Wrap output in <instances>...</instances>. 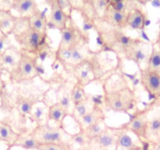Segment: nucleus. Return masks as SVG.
I'll return each instance as SVG.
<instances>
[{"label":"nucleus","mask_w":160,"mask_h":150,"mask_svg":"<svg viewBox=\"0 0 160 150\" xmlns=\"http://www.w3.org/2000/svg\"><path fill=\"white\" fill-rule=\"evenodd\" d=\"M122 66L117 67L101 83L102 99L108 110L129 113L138 107L139 98L125 77Z\"/></svg>","instance_id":"f257e3e1"},{"label":"nucleus","mask_w":160,"mask_h":150,"mask_svg":"<svg viewBox=\"0 0 160 150\" xmlns=\"http://www.w3.org/2000/svg\"><path fill=\"white\" fill-rule=\"evenodd\" d=\"M20 50L35 56L38 59L55 56L56 49L50 46L48 32L42 33L33 29L28 17H17L15 28L12 33Z\"/></svg>","instance_id":"f03ea898"},{"label":"nucleus","mask_w":160,"mask_h":150,"mask_svg":"<svg viewBox=\"0 0 160 150\" xmlns=\"http://www.w3.org/2000/svg\"><path fill=\"white\" fill-rule=\"evenodd\" d=\"M92 28L96 31L100 45L98 52H112L117 59L123 60L131 47L142 40L141 38H133L123 32V30L109 26L101 20L94 22Z\"/></svg>","instance_id":"7ed1b4c3"},{"label":"nucleus","mask_w":160,"mask_h":150,"mask_svg":"<svg viewBox=\"0 0 160 150\" xmlns=\"http://www.w3.org/2000/svg\"><path fill=\"white\" fill-rule=\"evenodd\" d=\"M31 134L39 144H56L74 149L72 134L67 132L65 128L51 126L49 123L36 125L31 130Z\"/></svg>","instance_id":"20e7f679"},{"label":"nucleus","mask_w":160,"mask_h":150,"mask_svg":"<svg viewBox=\"0 0 160 150\" xmlns=\"http://www.w3.org/2000/svg\"><path fill=\"white\" fill-rule=\"evenodd\" d=\"M38 61L35 56L21 50V57L17 67L9 73V81L14 84H20L40 76L42 70Z\"/></svg>","instance_id":"39448f33"},{"label":"nucleus","mask_w":160,"mask_h":150,"mask_svg":"<svg viewBox=\"0 0 160 150\" xmlns=\"http://www.w3.org/2000/svg\"><path fill=\"white\" fill-rule=\"evenodd\" d=\"M160 105V100L153 99L143 109L136 108L131 113L129 121L121 125L128 132H132L138 138L140 143L145 142V133L148 124L149 114L156 107Z\"/></svg>","instance_id":"423d86ee"},{"label":"nucleus","mask_w":160,"mask_h":150,"mask_svg":"<svg viewBox=\"0 0 160 150\" xmlns=\"http://www.w3.org/2000/svg\"><path fill=\"white\" fill-rule=\"evenodd\" d=\"M59 32L61 34V38L56 50L70 51L79 42L89 38L88 33L81 29L73 20V17L70 19L67 27Z\"/></svg>","instance_id":"0eeeda50"},{"label":"nucleus","mask_w":160,"mask_h":150,"mask_svg":"<svg viewBox=\"0 0 160 150\" xmlns=\"http://www.w3.org/2000/svg\"><path fill=\"white\" fill-rule=\"evenodd\" d=\"M120 131V126L114 128L108 125L102 133L89 141L84 150H116L117 138Z\"/></svg>","instance_id":"6e6552de"},{"label":"nucleus","mask_w":160,"mask_h":150,"mask_svg":"<svg viewBox=\"0 0 160 150\" xmlns=\"http://www.w3.org/2000/svg\"><path fill=\"white\" fill-rule=\"evenodd\" d=\"M111 0H88L78 12L84 20V24L92 28L95 20L102 18Z\"/></svg>","instance_id":"1a4fd4ad"},{"label":"nucleus","mask_w":160,"mask_h":150,"mask_svg":"<svg viewBox=\"0 0 160 150\" xmlns=\"http://www.w3.org/2000/svg\"><path fill=\"white\" fill-rule=\"evenodd\" d=\"M140 82L144 90L153 99L160 100V71L140 68Z\"/></svg>","instance_id":"9d476101"},{"label":"nucleus","mask_w":160,"mask_h":150,"mask_svg":"<svg viewBox=\"0 0 160 150\" xmlns=\"http://www.w3.org/2000/svg\"><path fill=\"white\" fill-rule=\"evenodd\" d=\"M45 2L50 8L49 14L47 16L48 29H56L61 31L67 27L72 16L62 10L57 0H45Z\"/></svg>","instance_id":"9b49d317"},{"label":"nucleus","mask_w":160,"mask_h":150,"mask_svg":"<svg viewBox=\"0 0 160 150\" xmlns=\"http://www.w3.org/2000/svg\"><path fill=\"white\" fill-rule=\"evenodd\" d=\"M89 42L90 37L81 41L72 48L70 52V57L66 67L63 68L64 70H67L68 73H70L75 66L82 61L90 59L93 56L95 51L91 49L89 47Z\"/></svg>","instance_id":"f8f14e48"},{"label":"nucleus","mask_w":160,"mask_h":150,"mask_svg":"<svg viewBox=\"0 0 160 150\" xmlns=\"http://www.w3.org/2000/svg\"><path fill=\"white\" fill-rule=\"evenodd\" d=\"M148 22V15L145 11L138 4L133 2L128 9V28L133 30L143 31Z\"/></svg>","instance_id":"ddd939ff"},{"label":"nucleus","mask_w":160,"mask_h":150,"mask_svg":"<svg viewBox=\"0 0 160 150\" xmlns=\"http://www.w3.org/2000/svg\"><path fill=\"white\" fill-rule=\"evenodd\" d=\"M151 51L152 49L150 50L149 44L142 39L141 42L131 47V49L128 52L125 56L124 59L133 61L137 64L138 69H140L142 68V63H145L146 65Z\"/></svg>","instance_id":"4468645a"},{"label":"nucleus","mask_w":160,"mask_h":150,"mask_svg":"<svg viewBox=\"0 0 160 150\" xmlns=\"http://www.w3.org/2000/svg\"><path fill=\"white\" fill-rule=\"evenodd\" d=\"M70 73H73L76 82L85 88L90 83L95 81V74L90 59L84 60L75 66Z\"/></svg>","instance_id":"2eb2a0df"},{"label":"nucleus","mask_w":160,"mask_h":150,"mask_svg":"<svg viewBox=\"0 0 160 150\" xmlns=\"http://www.w3.org/2000/svg\"><path fill=\"white\" fill-rule=\"evenodd\" d=\"M21 57V50L14 45L0 54V70L9 73L17 67Z\"/></svg>","instance_id":"dca6fc26"},{"label":"nucleus","mask_w":160,"mask_h":150,"mask_svg":"<svg viewBox=\"0 0 160 150\" xmlns=\"http://www.w3.org/2000/svg\"><path fill=\"white\" fill-rule=\"evenodd\" d=\"M100 20L112 28L124 30L128 28V11L117 10L109 6Z\"/></svg>","instance_id":"f3484780"},{"label":"nucleus","mask_w":160,"mask_h":150,"mask_svg":"<svg viewBox=\"0 0 160 150\" xmlns=\"http://www.w3.org/2000/svg\"><path fill=\"white\" fill-rule=\"evenodd\" d=\"M10 10L15 11L18 14L17 17L31 18L40 11V9L36 0H17L12 2Z\"/></svg>","instance_id":"a211bd4d"},{"label":"nucleus","mask_w":160,"mask_h":150,"mask_svg":"<svg viewBox=\"0 0 160 150\" xmlns=\"http://www.w3.org/2000/svg\"><path fill=\"white\" fill-rule=\"evenodd\" d=\"M41 101H42V99L36 95H30L28 96H23L19 95L16 98L14 106L20 117L25 119L27 117L30 116L33 106Z\"/></svg>","instance_id":"6ab92c4d"},{"label":"nucleus","mask_w":160,"mask_h":150,"mask_svg":"<svg viewBox=\"0 0 160 150\" xmlns=\"http://www.w3.org/2000/svg\"><path fill=\"white\" fill-rule=\"evenodd\" d=\"M102 119H106V114L99 104L95 102L93 107L76 123L78 124L79 131H82Z\"/></svg>","instance_id":"aec40b11"},{"label":"nucleus","mask_w":160,"mask_h":150,"mask_svg":"<svg viewBox=\"0 0 160 150\" xmlns=\"http://www.w3.org/2000/svg\"><path fill=\"white\" fill-rule=\"evenodd\" d=\"M17 19V16L14 15L10 9H0V31L5 35H12Z\"/></svg>","instance_id":"412c9836"},{"label":"nucleus","mask_w":160,"mask_h":150,"mask_svg":"<svg viewBox=\"0 0 160 150\" xmlns=\"http://www.w3.org/2000/svg\"><path fill=\"white\" fill-rule=\"evenodd\" d=\"M68 116H70L68 112L59 102H55L48 106V123L50 121H53L56 123V126L65 128L64 120Z\"/></svg>","instance_id":"4be33fe9"},{"label":"nucleus","mask_w":160,"mask_h":150,"mask_svg":"<svg viewBox=\"0 0 160 150\" xmlns=\"http://www.w3.org/2000/svg\"><path fill=\"white\" fill-rule=\"evenodd\" d=\"M160 140V115L149 117L147 124L145 142L150 145L159 142Z\"/></svg>","instance_id":"5701e85b"},{"label":"nucleus","mask_w":160,"mask_h":150,"mask_svg":"<svg viewBox=\"0 0 160 150\" xmlns=\"http://www.w3.org/2000/svg\"><path fill=\"white\" fill-rule=\"evenodd\" d=\"M20 133L16 131L12 125L6 120H0V141L4 142L9 148L13 147L18 139Z\"/></svg>","instance_id":"b1692460"},{"label":"nucleus","mask_w":160,"mask_h":150,"mask_svg":"<svg viewBox=\"0 0 160 150\" xmlns=\"http://www.w3.org/2000/svg\"><path fill=\"white\" fill-rule=\"evenodd\" d=\"M48 106L42 100L33 106L29 118L31 121L34 122L36 125L48 123Z\"/></svg>","instance_id":"393cba45"},{"label":"nucleus","mask_w":160,"mask_h":150,"mask_svg":"<svg viewBox=\"0 0 160 150\" xmlns=\"http://www.w3.org/2000/svg\"><path fill=\"white\" fill-rule=\"evenodd\" d=\"M71 89L72 88H70L69 85L61 86L57 92V101L56 102H59L65 108L70 117L74 107L71 100Z\"/></svg>","instance_id":"a878e982"},{"label":"nucleus","mask_w":160,"mask_h":150,"mask_svg":"<svg viewBox=\"0 0 160 150\" xmlns=\"http://www.w3.org/2000/svg\"><path fill=\"white\" fill-rule=\"evenodd\" d=\"M40 144L31 134V131L28 129L20 133L18 139L15 142L13 146H18L24 149L38 150Z\"/></svg>","instance_id":"bb28decb"},{"label":"nucleus","mask_w":160,"mask_h":150,"mask_svg":"<svg viewBox=\"0 0 160 150\" xmlns=\"http://www.w3.org/2000/svg\"><path fill=\"white\" fill-rule=\"evenodd\" d=\"M96 102H95V100H93V98H89L88 97L87 99H85L84 101H83L82 102L79 103V104L74 106L73 109V112H72L70 117L74 120V121L78 122L95 105V103Z\"/></svg>","instance_id":"cd10ccee"},{"label":"nucleus","mask_w":160,"mask_h":150,"mask_svg":"<svg viewBox=\"0 0 160 150\" xmlns=\"http://www.w3.org/2000/svg\"><path fill=\"white\" fill-rule=\"evenodd\" d=\"M29 19L30 25L33 29L42 33L48 32V20L45 12L40 10Z\"/></svg>","instance_id":"c85d7f7f"},{"label":"nucleus","mask_w":160,"mask_h":150,"mask_svg":"<svg viewBox=\"0 0 160 150\" xmlns=\"http://www.w3.org/2000/svg\"><path fill=\"white\" fill-rule=\"evenodd\" d=\"M139 144H141L140 142L138 143L133 140L132 138L128 134V131L121 127V131L117 138L116 150H130Z\"/></svg>","instance_id":"c756f323"},{"label":"nucleus","mask_w":160,"mask_h":150,"mask_svg":"<svg viewBox=\"0 0 160 150\" xmlns=\"http://www.w3.org/2000/svg\"><path fill=\"white\" fill-rule=\"evenodd\" d=\"M107 127L108 124L106 122V119H102V120H98L96 123H93V124L88 127V128H85L84 130H82V131L84 133V134L87 136L89 140H91V139H92L93 138L96 137L98 134L102 133L103 131L106 129Z\"/></svg>","instance_id":"7c9ffc66"},{"label":"nucleus","mask_w":160,"mask_h":150,"mask_svg":"<svg viewBox=\"0 0 160 150\" xmlns=\"http://www.w3.org/2000/svg\"><path fill=\"white\" fill-rule=\"evenodd\" d=\"M88 97V95L84 91V88L80 85L78 83L75 82L71 89V100L73 106L82 102L83 101L87 99Z\"/></svg>","instance_id":"2f4dec72"},{"label":"nucleus","mask_w":160,"mask_h":150,"mask_svg":"<svg viewBox=\"0 0 160 150\" xmlns=\"http://www.w3.org/2000/svg\"><path fill=\"white\" fill-rule=\"evenodd\" d=\"M145 68L160 71V51L154 45H152V47L151 53H150Z\"/></svg>","instance_id":"473e14b6"},{"label":"nucleus","mask_w":160,"mask_h":150,"mask_svg":"<svg viewBox=\"0 0 160 150\" xmlns=\"http://www.w3.org/2000/svg\"><path fill=\"white\" fill-rule=\"evenodd\" d=\"M89 139L88 138L87 136L84 134L82 131H79L77 134H72V142H73V145H77L78 148L77 150H84L87 145H88Z\"/></svg>","instance_id":"72a5a7b5"},{"label":"nucleus","mask_w":160,"mask_h":150,"mask_svg":"<svg viewBox=\"0 0 160 150\" xmlns=\"http://www.w3.org/2000/svg\"><path fill=\"white\" fill-rule=\"evenodd\" d=\"M38 150H73L72 148H67L56 144H40Z\"/></svg>","instance_id":"f704fd0d"},{"label":"nucleus","mask_w":160,"mask_h":150,"mask_svg":"<svg viewBox=\"0 0 160 150\" xmlns=\"http://www.w3.org/2000/svg\"><path fill=\"white\" fill-rule=\"evenodd\" d=\"M11 45H12V43L9 36L5 35V34L0 36V54H2Z\"/></svg>","instance_id":"c9c22d12"},{"label":"nucleus","mask_w":160,"mask_h":150,"mask_svg":"<svg viewBox=\"0 0 160 150\" xmlns=\"http://www.w3.org/2000/svg\"><path fill=\"white\" fill-rule=\"evenodd\" d=\"M71 5L72 8H73V11H77L79 12L81 9H82L83 6L87 2L88 0H67Z\"/></svg>","instance_id":"e433bc0d"},{"label":"nucleus","mask_w":160,"mask_h":150,"mask_svg":"<svg viewBox=\"0 0 160 150\" xmlns=\"http://www.w3.org/2000/svg\"><path fill=\"white\" fill-rule=\"evenodd\" d=\"M150 149V144L146 142H142L139 145H136L134 148H131L130 150H149Z\"/></svg>","instance_id":"4c0bfd02"},{"label":"nucleus","mask_w":160,"mask_h":150,"mask_svg":"<svg viewBox=\"0 0 160 150\" xmlns=\"http://www.w3.org/2000/svg\"><path fill=\"white\" fill-rule=\"evenodd\" d=\"M156 48L160 51V20H159V31H158L157 37H156V40L155 43L153 44Z\"/></svg>","instance_id":"58836bf2"},{"label":"nucleus","mask_w":160,"mask_h":150,"mask_svg":"<svg viewBox=\"0 0 160 150\" xmlns=\"http://www.w3.org/2000/svg\"><path fill=\"white\" fill-rule=\"evenodd\" d=\"M2 70H0V92H3L6 89V82L4 81V80L2 78Z\"/></svg>","instance_id":"ea45409f"},{"label":"nucleus","mask_w":160,"mask_h":150,"mask_svg":"<svg viewBox=\"0 0 160 150\" xmlns=\"http://www.w3.org/2000/svg\"><path fill=\"white\" fill-rule=\"evenodd\" d=\"M134 1L136 2L139 5H142V6H146L148 3L151 2L153 1V0H134Z\"/></svg>","instance_id":"a19ab883"},{"label":"nucleus","mask_w":160,"mask_h":150,"mask_svg":"<svg viewBox=\"0 0 160 150\" xmlns=\"http://www.w3.org/2000/svg\"><path fill=\"white\" fill-rule=\"evenodd\" d=\"M3 98H4V91L0 92V109L3 106Z\"/></svg>","instance_id":"79ce46f5"},{"label":"nucleus","mask_w":160,"mask_h":150,"mask_svg":"<svg viewBox=\"0 0 160 150\" xmlns=\"http://www.w3.org/2000/svg\"><path fill=\"white\" fill-rule=\"evenodd\" d=\"M2 34H2V32H1V31H0V36H2Z\"/></svg>","instance_id":"37998d69"},{"label":"nucleus","mask_w":160,"mask_h":150,"mask_svg":"<svg viewBox=\"0 0 160 150\" xmlns=\"http://www.w3.org/2000/svg\"><path fill=\"white\" fill-rule=\"evenodd\" d=\"M1 1H2V0H0V2H1Z\"/></svg>","instance_id":"c03bdc74"},{"label":"nucleus","mask_w":160,"mask_h":150,"mask_svg":"<svg viewBox=\"0 0 160 150\" xmlns=\"http://www.w3.org/2000/svg\"><path fill=\"white\" fill-rule=\"evenodd\" d=\"M159 150H160V149H159Z\"/></svg>","instance_id":"a18cd8bd"}]
</instances>
